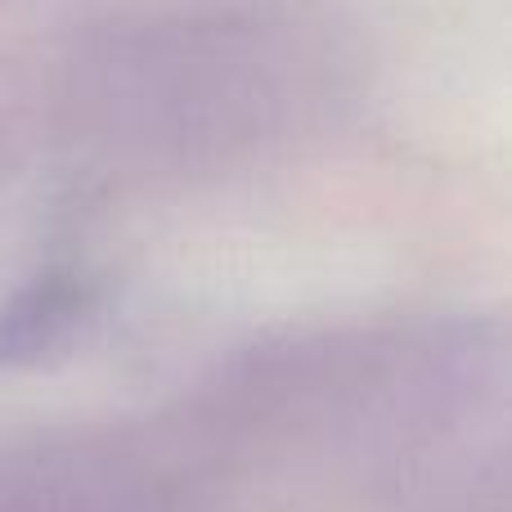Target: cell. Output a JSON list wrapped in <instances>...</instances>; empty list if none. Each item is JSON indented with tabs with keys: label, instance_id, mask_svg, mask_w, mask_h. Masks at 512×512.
<instances>
[{
	"label": "cell",
	"instance_id": "6da1fadb",
	"mask_svg": "<svg viewBox=\"0 0 512 512\" xmlns=\"http://www.w3.org/2000/svg\"><path fill=\"white\" fill-rule=\"evenodd\" d=\"M158 481L117 450L63 445L0 459V512H153Z\"/></svg>",
	"mask_w": 512,
	"mask_h": 512
}]
</instances>
